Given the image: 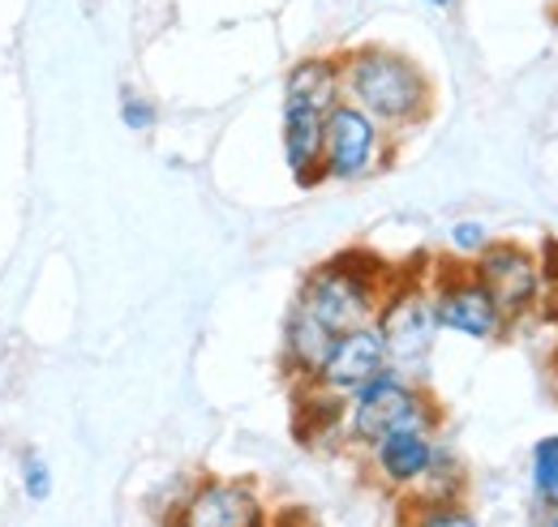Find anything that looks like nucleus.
Instances as JSON below:
<instances>
[{
  "mask_svg": "<svg viewBox=\"0 0 558 527\" xmlns=\"http://www.w3.org/2000/svg\"><path fill=\"white\" fill-rule=\"evenodd\" d=\"M396 279V266H387L369 249H340L327 262L310 266L292 305H301L310 318H318L327 330H352L374 322L378 301L387 283Z\"/></svg>",
  "mask_w": 558,
  "mask_h": 527,
  "instance_id": "f03ea898",
  "label": "nucleus"
},
{
  "mask_svg": "<svg viewBox=\"0 0 558 527\" xmlns=\"http://www.w3.org/2000/svg\"><path fill=\"white\" fill-rule=\"evenodd\" d=\"M550 378H555V391H558V347H555V356H550Z\"/></svg>",
  "mask_w": 558,
  "mask_h": 527,
  "instance_id": "393cba45",
  "label": "nucleus"
},
{
  "mask_svg": "<svg viewBox=\"0 0 558 527\" xmlns=\"http://www.w3.org/2000/svg\"><path fill=\"white\" fill-rule=\"evenodd\" d=\"M537 318H542V322H550V327L558 330V292H546V296H542V309H537Z\"/></svg>",
  "mask_w": 558,
  "mask_h": 527,
  "instance_id": "5701e85b",
  "label": "nucleus"
},
{
  "mask_svg": "<svg viewBox=\"0 0 558 527\" xmlns=\"http://www.w3.org/2000/svg\"><path fill=\"white\" fill-rule=\"evenodd\" d=\"M344 99V65L340 52H318L301 57L283 77V108H310V112H331Z\"/></svg>",
  "mask_w": 558,
  "mask_h": 527,
  "instance_id": "f8f14e48",
  "label": "nucleus"
},
{
  "mask_svg": "<svg viewBox=\"0 0 558 527\" xmlns=\"http://www.w3.org/2000/svg\"><path fill=\"white\" fill-rule=\"evenodd\" d=\"M374 330L383 334L387 360L417 378L425 360L434 356V343H438V318H434L425 270H400L396 266V279L387 283V292L378 301Z\"/></svg>",
  "mask_w": 558,
  "mask_h": 527,
  "instance_id": "20e7f679",
  "label": "nucleus"
},
{
  "mask_svg": "<svg viewBox=\"0 0 558 527\" xmlns=\"http://www.w3.org/2000/svg\"><path fill=\"white\" fill-rule=\"evenodd\" d=\"M279 142H283V163H288L292 181L301 189H318L327 181V172H323V112L283 108Z\"/></svg>",
  "mask_w": 558,
  "mask_h": 527,
  "instance_id": "ddd939ff",
  "label": "nucleus"
},
{
  "mask_svg": "<svg viewBox=\"0 0 558 527\" xmlns=\"http://www.w3.org/2000/svg\"><path fill=\"white\" fill-rule=\"evenodd\" d=\"M533 254H537V270H542L546 292H558V236H542V245Z\"/></svg>",
  "mask_w": 558,
  "mask_h": 527,
  "instance_id": "412c9836",
  "label": "nucleus"
},
{
  "mask_svg": "<svg viewBox=\"0 0 558 527\" xmlns=\"http://www.w3.org/2000/svg\"><path fill=\"white\" fill-rule=\"evenodd\" d=\"M17 476H22V493H26L31 502H48V498H52V467L39 459L35 451H26V455H22Z\"/></svg>",
  "mask_w": 558,
  "mask_h": 527,
  "instance_id": "6ab92c4d",
  "label": "nucleus"
},
{
  "mask_svg": "<svg viewBox=\"0 0 558 527\" xmlns=\"http://www.w3.org/2000/svg\"><path fill=\"white\" fill-rule=\"evenodd\" d=\"M429 283V301H434V318L438 330L473 339V343H494L507 334V318L494 305V296L486 292V283L473 274L469 262H438L425 270Z\"/></svg>",
  "mask_w": 558,
  "mask_h": 527,
  "instance_id": "423d86ee",
  "label": "nucleus"
},
{
  "mask_svg": "<svg viewBox=\"0 0 558 527\" xmlns=\"http://www.w3.org/2000/svg\"><path fill=\"white\" fill-rule=\"evenodd\" d=\"M533 498H537V519H542V515H550V511H558V480L555 485H546L542 493H533Z\"/></svg>",
  "mask_w": 558,
  "mask_h": 527,
  "instance_id": "4be33fe9",
  "label": "nucleus"
},
{
  "mask_svg": "<svg viewBox=\"0 0 558 527\" xmlns=\"http://www.w3.org/2000/svg\"><path fill=\"white\" fill-rule=\"evenodd\" d=\"M340 65H344V99L369 112L391 137L429 121L434 82L409 52L387 44H361L340 52Z\"/></svg>",
  "mask_w": 558,
  "mask_h": 527,
  "instance_id": "f257e3e1",
  "label": "nucleus"
},
{
  "mask_svg": "<svg viewBox=\"0 0 558 527\" xmlns=\"http://www.w3.org/2000/svg\"><path fill=\"white\" fill-rule=\"evenodd\" d=\"M349 420V395L323 387V382H292V433L310 451H340L349 446L344 433Z\"/></svg>",
  "mask_w": 558,
  "mask_h": 527,
  "instance_id": "9d476101",
  "label": "nucleus"
},
{
  "mask_svg": "<svg viewBox=\"0 0 558 527\" xmlns=\"http://www.w3.org/2000/svg\"><path fill=\"white\" fill-rule=\"evenodd\" d=\"M396 159V137L383 130L369 112H361L356 103L340 99L327 117H323V172L327 181H365L383 168H391Z\"/></svg>",
  "mask_w": 558,
  "mask_h": 527,
  "instance_id": "39448f33",
  "label": "nucleus"
},
{
  "mask_svg": "<svg viewBox=\"0 0 558 527\" xmlns=\"http://www.w3.org/2000/svg\"><path fill=\"white\" fill-rule=\"evenodd\" d=\"M331 339L336 330H327L318 318H310L301 305L288 309L283 318V334H279V365H283V378L288 382H310L318 378L327 352H331Z\"/></svg>",
  "mask_w": 558,
  "mask_h": 527,
  "instance_id": "4468645a",
  "label": "nucleus"
},
{
  "mask_svg": "<svg viewBox=\"0 0 558 527\" xmlns=\"http://www.w3.org/2000/svg\"><path fill=\"white\" fill-rule=\"evenodd\" d=\"M447 241H451V254L456 258H464V262H473L482 249H486L489 241V228L482 219H460V223H451V232H447Z\"/></svg>",
  "mask_w": 558,
  "mask_h": 527,
  "instance_id": "f3484780",
  "label": "nucleus"
},
{
  "mask_svg": "<svg viewBox=\"0 0 558 527\" xmlns=\"http://www.w3.org/2000/svg\"><path fill=\"white\" fill-rule=\"evenodd\" d=\"M469 266L486 283V292L494 296V305L502 309L507 327H520V322L537 318L546 283H542V270H537V254L529 245H520V241H489Z\"/></svg>",
  "mask_w": 558,
  "mask_h": 527,
  "instance_id": "0eeeda50",
  "label": "nucleus"
},
{
  "mask_svg": "<svg viewBox=\"0 0 558 527\" xmlns=\"http://www.w3.org/2000/svg\"><path fill=\"white\" fill-rule=\"evenodd\" d=\"M529 480H533V493H542L546 485L558 480V433H546L542 442H533V455H529Z\"/></svg>",
  "mask_w": 558,
  "mask_h": 527,
  "instance_id": "a211bd4d",
  "label": "nucleus"
},
{
  "mask_svg": "<svg viewBox=\"0 0 558 527\" xmlns=\"http://www.w3.org/2000/svg\"><path fill=\"white\" fill-rule=\"evenodd\" d=\"M464 489H469V471H464V463L456 459L442 442H438V451H434V463H429V471H425V480H421L417 489L404 498V502H429V498H464Z\"/></svg>",
  "mask_w": 558,
  "mask_h": 527,
  "instance_id": "2eb2a0df",
  "label": "nucleus"
},
{
  "mask_svg": "<svg viewBox=\"0 0 558 527\" xmlns=\"http://www.w3.org/2000/svg\"><path fill=\"white\" fill-rule=\"evenodd\" d=\"M121 125L134 133H146L159 125V108H155V99H146L138 90H125L121 95Z\"/></svg>",
  "mask_w": 558,
  "mask_h": 527,
  "instance_id": "aec40b11",
  "label": "nucleus"
},
{
  "mask_svg": "<svg viewBox=\"0 0 558 527\" xmlns=\"http://www.w3.org/2000/svg\"><path fill=\"white\" fill-rule=\"evenodd\" d=\"M542 524H550V527H558V511H550V515H542Z\"/></svg>",
  "mask_w": 558,
  "mask_h": 527,
  "instance_id": "a878e982",
  "label": "nucleus"
},
{
  "mask_svg": "<svg viewBox=\"0 0 558 527\" xmlns=\"http://www.w3.org/2000/svg\"><path fill=\"white\" fill-rule=\"evenodd\" d=\"M404 519L421 527H473L477 515L464 506V498H429V502H404Z\"/></svg>",
  "mask_w": 558,
  "mask_h": 527,
  "instance_id": "dca6fc26",
  "label": "nucleus"
},
{
  "mask_svg": "<svg viewBox=\"0 0 558 527\" xmlns=\"http://www.w3.org/2000/svg\"><path fill=\"white\" fill-rule=\"evenodd\" d=\"M172 524L181 527H263L267 502L250 480L232 476H198L190 480V493Z\"/></svg>",
  "mask_w": 558,
  "mask_h": 527,
  "instance_id": "6e6552de",
  "label": "nucleus"
},
{
  "mask_svg": "<svg viewBox=\"0 0 558 527\" xmlns=\"http://www.w3.org/2000/svg\"><path fill=\"white\" fill-rule=\"evenodd\" d=\"M429 9H456V0H425Z\"/></svg>",
  "mask_w": 558,
  "mask_h": 527,
  "instance_id": "b1692460",
  "label": "nucleus"
},
{
  "mask_svg": "<svg viewBox=\"0 0 558 527\" xmlns=\"http://www.w3.org/2000/svg\"><path fill=\"white\" fill-rule=\"evenodd\" d=\"M387 365H391V360H387L383 334L374 330V322H365V327L340 330V334L331 339V352H327V360H323V369H318L314 382H323V387H331V391H340V395H352L361 382H369V378L383 373Z\"/></svg>",
  "mask_w": 558,
  "mask_h": 527,
  "instance_id": "9b49d317",
  "label": "nucleus"
},
{
  "mask_svg": "<svg viewBox=\"0 0 558 527\" xmlns=\"http://www.w3.org/2000/svg\"><path fill=\"white\" fill-rule=\"evenodd\" d=\"M442 412L434 395L421 387L413 373L387 365L383 373H374L369 382H361L349 395V420H344V433H349L352 451H365L374 446L383 433L400 429V425H425V429H438Z\"/></svg>",
  "mask_w": 558,
  "mask_h": 527,
  "instance_id": "7ed1b4c3",
  "label": "nucleus"
},
{
  "mask_svg": "<svg viewBox=\"0 0 558 527\" xmlns=\"http://www.w3.org/2000/svg\"><path fill=\"white\" fill-rule=\"evenodd\" d=\"M438 451V429H425V425H400L391 433H383L374 446H365V467L374 476L378 489H387L391 498H409L425 480L429 463Z\"/></svg>",
  "mask_w": 558,
  "mask_h": 527,
  "instance_id": "1a4fd4ad",
  "label": "nucleus"
}]
</instances>
